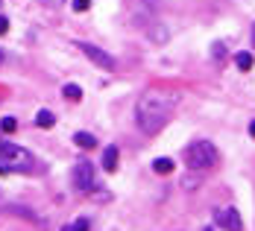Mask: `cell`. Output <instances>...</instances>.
I'll use <instances>...</instances> for the list:
<instances>
[{
    "label": "cell",
    "mask_w": 255,
    "mask_h": 231,
    "mask_svg": "<svg viewBox=\"0 0 255 231\" xmlns=\"http://www.w3.org/2000/svg\"><path fill=\"white\" fill-rule=\"evenodd\" d=\"M176 105H179L176 91H147V94H141V100L135 105V123L144 135H158L170 123Z\"/></svg>",
    "instance_id": "cell-1"
},
{
    "label": "cell",
    "mask_w": 255,
    "mask_h": 231,
    "mask_svg": "<svg viewBox=\"0 0 255 231\" xmlns=\"http://www.w3.org/2000/svg\"><path fill=\"white\" fill-rule=\"evenodd\" d=\"M185 164L194 170V173H203V170H214L220 164V153L211 141H194L188 150H185Z\"/></svg>",
    "instance_id": "cell-2"
},
{
    "label": "cell",
    "mask_w": 255,
    "mask_h": 231,
    "mask_svg": "<svg viewBox=\"0 0 255 231\" xmlns=\"http://www.w3.org/2000/svg\"><path fill=\"white\" fill-rule=\"evenodd\" d=\"M0 161L9 167V173L12 170H21V173H32L35 170V158L26 153V150L9 144V141H0Z\"/></svg>",
    "instance_id": "cell-3"
},
{
    "label": "cell",
    "mask_w": 255,
    "mask_h": 231,
    "mask_svg": "<svg viewBox=\"0 0 255 231\" xmlns=\"http://www.w3.org/2000/svg\"><path fill=\"white\" fill-rule=\"evenodd\" d=\"M71 181H74V187H77V190H82V193L94 190V167H91L88 161H79V164H74Z\"/></svg>",
    "instance_id": "cell-4"
},
{
    "label": "cell",
    "mask_w": 255,
    "mask_h": 231,
    "mask_svg": "<svg viewBox=\"0 0 255 231\" xmlns=\"http://www.w3.org/2000/svg\"><path fill=\"white\" fill-rule=\"evenodd\" d=\"M77 47H79L82 53H85V56H88V59H91V62H94L97 68H103V71H115V68H118L115 56H109L106 50H100L97 44H88V41H82V44H77Z\"/></svg>",
    "instance_id": "cell-5"
},
{
    "label": "cell",
    "mask_w": 255,
    "mask_h": 231,
    "mask_svg": "<svg viewBox=\"0 0 255 231\" xmlns=\"http://www.w3.org/2000/svg\"><path fill=\"white\" fill-rule=\"evenodd\" d=\"M214 223H217V229H223V231H244V220H241L238 208H220V211H214Z\"/></svg>",
    "instance_id": "cell-6"
},
{
    "label": "cell",
    "mask_w": 255,
    "mask_h": 231,
    "mask_svg": "<svg viewBox=\"0 0 255 231\" xmlns=\"http://www.w3.org/2000/svg\"><path fill=\"white\" fill-rule=\"evenodd\" d=\"M118 158H121L118 147H106L103 150V167H106V173H115L118 170Z\"/></svg>",
    "instance_id": "cell-7"
},
{
    "label": "cell",
    "mask_w": 255,
    "mask_h": 231,
    "mask_svg": "<svg viewBox=\"0 0 255 231\" xmlns=\"http://www.w3.org/2000/svg\"><path fill=\"white\" fill-rule=\"evenodd\" d=\"M150 24H153V21H150ZM147 35L153 38L155 44H164V41H167V29H164L161 24H153V26H147Z\"/></svg>",
    "instance_id": "cell-8"
},
{
    "label": "cell",
    "mask_w": 255,
    "mask_h": 231,
    "mask_svg": "<svg viewBox=\"0 0 255 231\" xmlns=\"http://www.w3.org/2000/svg\"><path fill=\"white\" fill-rule=\"evenodd\" d=\"M153 170L158 173V176H167V173H173V170H176V164H173L170 158H155V161H153Z\"/></svg>",
    "instance_id": "cell-9"
},
{
    "label": "cell",
    "mask_w": 255,
    "mask_h": 231,
    "mask_svg": "<svg viewBox=\"0 0 255 231\" xmlns=\"http://www.w3.org/2000/svg\"><path fill=\"white\" fill-rule=\"evenodd\" d=\"M53 123H56V117H53V111H47V108H41V111L35 114V126H41V129H53Z\"/></svg>",
    "instance_id": "cell-10"
},
{
    "label": "cell",
    "mask_w": 255,
    "mask_h": 231,
    "mask_svg": "<svg viewBox=\"0 0 255 231\" xmlns=\"http://www.w3.org/2000/svg\"><path fill=\"white\" fill-rule=\"evenodd\" d=\"M74 141H77L79 150H91V147L97 144V138H94V135H88V132H77V135H74Z\"/></svg>",
    "instance_id": "cell-11"
},
{
    "label": "cell",
    "mask_w": 255,
    "mask_h": 231,
    "mask_svg": "<svg viewBox=\"0 0 255 231\" xmlns=\"http://www.w3.org/2000/svg\"><path fill=\"white\" fill-rule=\"evenodd\" d=\"M62 94H65V100H71V103H79V100H82V88L74 85V82H68V85L62 88Z\"/></svg>",
    "instance_id": "cell-12"
},
{
    "label": "cell",
    "mask_w": 255,
    "mask_h": 231,
    "mask_svg": "<svg viewBox=\"0 0 255 231\" xmlns=\"http://www.w3.org/2000/svg\"><path fill=\"white\" fill-rule=\"evenodd\" d=\"M235 65H238V71H250V68H253L255 65V59H253V53H238V56H235Z\"/></svg>",
    "instance_id": "cell-13"
},
{
    "label": "cell",
    "mask_w": 255,
    "mask_h": 231,
    "mask_svg": "<svg viewBox=\"0 0 255 231\" xmlns=\"http://www.w3.org/2000/svg\"><path fill=\"white\" fill-rule=\"evenodd\" d=\"M9 211H12V214H18V217H24V220H29V223H41V220H38L29 208H24V205H9Z\"/></svg>",
    "instance_id": "cell-14"
},
{
    "label": "cell",
    "mask_w": 255,
    "mask_h": 231,
    "mask_svg": "<svg viewBox=\"0 0 255 231\" xmlns=\"http://www.w3.org/2000/svg\"><path fill=\"white\" fill-rule=\"evenodd\" d=\"M0 129H3V132H15V129H18V120H15V117H3V120H0Z\"/></svg>",
    "instance_id": "cell-15"
},
{
    "label": "cell",
    "mask_w": 255,
    "mask_h": 231,
    "mask_svg": "<svg viewBox=\"0 0 255 231\" xmlns=\"http://www.w3.org/2000/svg\"><path fill=\"white\" fill-rule=\"evenodd\" d=\"M62 231H88V220H77V223H71V226H65Z\"/></svg>",
    "instance_id": "cell-16"
},
{
    "label": "cell",
    "mask_w": 255,
    "mask_h": 231,
    "mask_svg": "<svg viewBox=\"0 0 255 231\" xmlns=\"http://www.w3.org/2000/svg\"><path fill=\"white\" fill-rule=\"evenodd\" d=\"M200 181H203V179H197V176H185V179H182V187H185V190H194Z\"/></svg>",
    "instance_id": "cell-17"
},
{
    "label": "cell",
    "mask_w": 255,
    "mask_h": 231,
    "mask_svg": "<svg viewBox=\"0 0 255 231\" xmlns=\"http://www.w3.org/2000/svg\"><path fill=\"white\" fill-rule=\"evenodd\" d=\"M71 6H74V12H88L91 9V0H74Z\"/></svg>",
    "instance_id": "cell-18"
},
{
    "label": "cell",
    "mask_w": 255,
    "mask_h": 231,
    "mask_svg": "<svg viewBox=\"0 0 255 231\" xmlns=\"http://www.w3.org/2000/svg\"><path fill=\"white\" fill-rule=\"evenodd\" d=\"M223 56H226V44L217 41V44H214V59H223Z\"/></svg>",
    "instance_id": "cell-19"
},
{
    "label": "cell",
    "mask_w": 255,
    "mask_h": 231,
    "mask_svg": "<svg viewBox=\"0 0 255 231\" xmlns=\"http://www.w3.org/2000/svg\"><path fill=\"white\" fill-rule=\"evenodd\" d=\"M6 32H9V18L0 15V35H6Z\"/></svg>",
    "instance_id": "cell-20"
},
{
    "label": "cell",
    "mask_w": 255,
    "mask_h": 231,
    "mask_svg": "<svg viewBox=\"0 0 255 231\" xmlns=\"http://www.w3.org/2000/svg\"><path fill=\"white\" fill-rule=\"evenodd\" d=\"M44 6H59V3H65V0H41Z\"/></svg>",
    "instance_id": "cell-21"
},
{
    "label": "cell",
    "mask_w": 255,
    "mask_h": 231,
    "mask_svg": "<svg viewBox=\"0 0 255 231\" xmlns=\"http://www.w3.org/2000/svg\"><path fill=\"white\" fill-rule=\"evenodd\" d=\"M250 135H253V138H255V120H253V123H250Z\"/></svg>",
    "instance_id": "cell-22"
},
{
    "label": "cell",
    "mask_w": 255,
    "mask_h": 231,
    "mask_svg": "<svg viewBox=\"0 0 255 231\" xmlns=\"http://www.w3.org/2000/svg\"><path fill=\"white\" fill-rule=\"evenodd\" d=\"M3 62H6V56H3V50H0V65H3Z\"/></svg>",
    "instance_id": "cell-23"
},
{
    "label": "cell",
    "mask_w": 255,
    "mask_h": 231,
    "mask_svg": "<svg viewBox=\"0 0 255 231\" xmlns=\"http://www.w3.org/2000/svg\"><path fill=\"white\" fill-rule=\"evenodd\" d=\"M205 231H214V229H205Z\"/></svg>",
    "instance_id": "cell-24"
},
{
    "label": "cell",
    "mask_w": 255,
    "mask_h": 231,
    "mask_svg": "<svg viewBox=\"0 0 255 231\" xmlns=\"http://www.w3.org/2000/svg\"><path fill=\"white\" fill-rule=\"evenodd\" d=\"M253 38H255V29H253Z\"/></svg>",
    "instance_id": "cell-25"
},
{
    "label": "cell",
    "mask_w": 255,
    "mask_h": 231,
    "mask_svg": "<svg viewBox=\"0 0 255 231\" xmlns=\"http://www.w3.org/2000/svg\"><path fill=\"white\" fill-rule=\"evenodd\" d=\"M0 3H3V0H0Z\"/></svg>",
    "instance_id": "cell-26"
}]
</instances>
